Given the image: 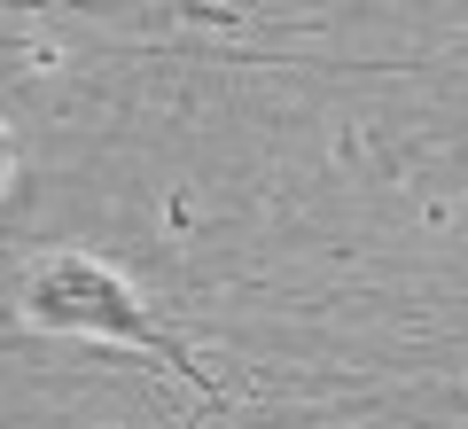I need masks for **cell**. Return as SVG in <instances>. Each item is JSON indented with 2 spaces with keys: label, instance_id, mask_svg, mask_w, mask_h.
Returning <instances> with one entry per match:
<instances>
[{
  "label": "cell",
  "instance_id": "6da1fadb",
  "mask_svg": "<svg viewBox=\"0 0 468 429\" xmlns=\"http://www.w3.org/2000/svg\"><path fill=\"white\" fill-rule=\"evenodd\" d=\"M101 344V351H133L149 359L172 391H187L196 406H227V382L196 359L172 313H156V297L141 289L117 258L86 242H39V250H0V344Z\"/></svg>",
  "mask_w": 468,
  "mask_h": 429
},
{
  "label": "cell",
  "instance_id": "7a4b0ae2",
  "mask_svg": "<svg viewBox=\"0 0 468 429\" xmlns=\"http://www.w3.org/2000/svg\"><path fill=\"white\" fill-rule=\"evenodd\" d=\"M24 180H32V165H24V141H16V125L0 117V227L24 211Z\"/></svg>",
  "mask_w": 468,
  "mask_h": 429
},
{
  "label": "cell",
  "instance_id": "3957f363",
  "mask_svg": "<svg viewBox=\"0 0 468 429\" xmlns=\"http://www.w3.org/2000/svg\"><path fill=\"white\" fill-rule=\"evenodd\" d=\"M180 8H196V16H211V8H203V0H180Z\"/></svg>",
  "mask_w": 468,
  "mask_h": 429
}]
</instances>
